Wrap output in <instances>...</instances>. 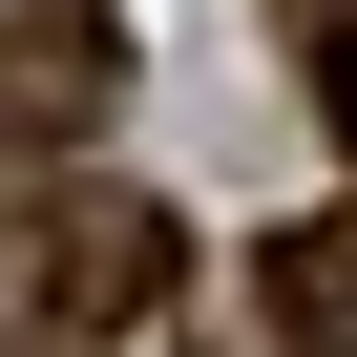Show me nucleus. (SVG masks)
<instances>
[{
    "label": "nucleus",
    "mask_w": 357,
    "mask_h": 357,
    "mask_svg": "<svg viewBox=\"0 0 357 357\" xmlns=\"http://www.w3.org/2000/svg\"><path fill=\"white\" fill-rule=\"evenodd\" d=\"M43 294H63V336H105V315H147V294H168V211H126V190H105V211H63V252H43Z\"/></svg>",
    "instance_id": "obj_2"
},
{
    "label": "nucleus",
    "mask_w": 357,
    "mask_h": 357,
    "mask_svg": "<svg viewBox=\"0 0 357 357\" xmlns=\"http://www.w3.org/2000/svg\"><path fill=\"white\" fill-rule=\"evenodd\" d=\"M22 357H105V336H22Z\"/></svg>",
    "instance_id": "obj_4"
},
{
    "label": "nucleus",
    "mask_w": 357,
    "mask_h": 357,
    "mask_svg": "<svg viewBox=\"0 0 357 357\" xmlns=\"http://www.w3.org/2000/svg\"><path fill=\"white\" fill-rule=\"evenodd\" d=\"M273 336H294V357H357V211L273 231Z\"/></svg>",
    "instance_id": "obj_3"
},
{
    "label": "nucleus",
    "mask_w": 357,
    "mask_h": 357,
    "mask_svg": "<svg viewBox=\"0 0 357 357\" xmlns=\"http://www.w3.org/2000/svg\"><path fill=\"white\" fill-rule=\"evenodd\" d=\"M105 84H126L105 0H0V126H84Z\"/></svg>",
    "instance_id": "obj_1"
}]
</instances>
